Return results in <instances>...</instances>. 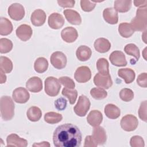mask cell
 I'll return each instance as SVG.
<instances>
[{
  "label": "cell",
  "instance_id": "cell-26",
  "mask_svg": "<svg viewBox=\"0 0 147 147\" xmlns=\"http://www.w3.org/2000/svg\"><path fill=\"white\" fill-rule=\"evenodd\" d=\"M104 111L107 117L113 119L118 118L121 114L120 109L115 105L111 103L105 106Z\"/></svg>",
  "mask_w": 147,
  "mask_h": 147
},
{
  "label": "cell",
  "instance_id": "cell-14",
  "mask_svg": "<svg viewBox=\"0 0 147 147\" xmlns=\"http://www.w3.org/2000/svg\"><path fill=\"white\" fill-rule=\"evenodd\" d=\"M17 36L22 41H26L32 37L33 30L30 26L26 24H22L19 26L16 30Z\"/></svg>",
  "mask_w": 147,
  "mask_h": 147
},
{
  "label": "cell",
  "instance_id": "cell-22",
  "mask_svg": "<svg viewBox=\"0 0 147 147\" xmlns=\"http://www.w3.org/2000/svg\"><path fill=\"white\" fill-rule=\"evenodd\" d=\"M63 13L67 20L71 24L78 25L81 24V17L76 11L71 9H65L63 11Z\"/></svg>",
  "mask_w": 147,
  "mask_h": 147
},
{
  "label": "cell",
  "instance_id": "cell-18",
  "mask_svg": "<svg viewBox=\"0 0 147 147\" xmlns=\"http://www.w3.org/2000/svg\"><path fill=\"white\" fill-rule=\"evenodd\" d=\"M7 146L26 147L28 145V141L24 138L20 137L16 134H11L6 138Z\"/></svg>",
  "mask_w": 147,
  "mask_h": 147
},
{
  "label": "cell",
  "instance_id": "cell-43",
  "mask_svg": "<svg viewBox=\"0 0 147 147\" xmlns=\"http://www.w3.org/2000/svg\"><path fill=\"white\" fill-rule=\"evenodd\" d=\"M138 115L141 119L146 122V100L141 102L138 110Z\"/></svg>",
  "mask_w": 147,
  "mask_h": 147
},
{
  "label": "cell",
  "instance_id": "cell-47",
  "mask_svg": "<svg viewBox=\"0 0 147 147\" xmlns=\"http://www.w3.org/2000/svg\"><path fill=\"white\" fill-rule=\"evenodd\" d=\"M59 5L63 7H72L74 6L75 1L74 0L57 1Z\"/></svg>",
  "mask_w": 147,
  "mask_h": 147
},
{
  "label": "cell",
  "instance_id": "cell-16",
  "mask_svg": "<svg viewBox=\"0 0 147 147\" xmlns=\"http://www.w3.org/2000/svg\"><path fill=\"white\" fill-rule=\"evenodd\" d=\"M26 87L32 92H38L42 89V80L38 77H32L26 82Z\"/></svg>",
  "mask_w": 147,
  "mask_h": 147
},
{
  "label": "cell",
  "instance_id": "cell-5",
  "mask_svg": "<svg viewBox=\"0 0 147 147\" xmlns=\"http://www.w3.org/2000/svg\"><path fill=\"white\" fill-rule=\"evenodd\" d=\"M91 103L89 99L85 95H82L79 96L76 105L74 110L75 114L80 117H84L86 115L90 107Z\"/></svg>",
  "mask_w": 147,
  "mask_h": 147
},
{
  "label": "cell",
  "instance_id": "cell-40",
  "mask_svg": "<svg viewBox=\"0 0 147 147\" xmlns=\"http://www.w3.org/2000/svg\"><path fill=\"white\" fill-rule=\"evenodd\" d=\"M59 82L63 84L65 88L68 89H74L75 84L74 80L68 76H62L59 79Z\"/></svg>",
  "mask_w": 147,
  "mask_h": 147
},
{
  "label": "cell",
  "instance_id": "cell-44",
  "mask_svg": "<svg viewBox=\"0 0 147 147\" xmlns=\"http://www.w3.org/2000/svg\"><path fill=\"white\" fill-rule=\"evenodd\" d=\"M137 84L141 87L146 88L147 87V74L146 72L140 74L137 79Z\"/></svg>",
  "mask_w": 147,
  "mask_h": 147
},
{
  "label": "cell",
  "instance_id": "cell-50",
  "mask_svg": "<svg viewBox=\"0 0 147 147\" xmlns=\"http://www.w3.org/2000/svg\"><path fill=\"white\" fill-rule=\"evenodd\" d=\"M50 144L48 142L43 141L40 143H35L33 145V146H49Z\"/></svg>",
  "mask_w": 147,
  "mask_h": 147
},
{
  "label": "cell",
  "instance_id": "cell-4",
  "mask_svg": "<svg viewBox=\"0 0 147 147\" xmlns=\"http://www.w3.org/2000/svg\"><path fill=\"white\" fill-rule=\"evenodd\" d=\"M45 92L50 96H57L61 88L59 80L53 76H49L45 80Z\"/></svg>",
  "mask_w": 147,
  "mask_h": 147
},
{
  "label": "cell",
  "instance_id": "cell-27",
  "mask_svg": "<svg viewBox=\"0 0 147 147\" xmlns=\"http://www.w3.org/2000/svg\"><path fill=\"white\" fill-rule=\"evenodd\" d=\"M13 25L10 21L5 17H1L0 20V34L7 36L11 33Z\"/></svg>",
  "mask_w": 147,
  "mask_h": 147
},
{
  "label": "cell",
  "instance_id": "cell-8",
  "mask_svg": "<svg viewBox=\"0 0 147 147\" xmlns=\"http://www.w3.org/2000/svg\"><path fill=\"white\" fill-rule=\"evenodd\" d=\"M52 65L56 69H61L64 68L67 64V57L61 52L56 51L53 52L50 58Z\"/></svg>",
  "mask_w": 147,
  "mask_h": 147
},
{
  "label": "cell",
  "instance_id": "cell-32",
  "mask_svg": "<svg viewBox=\"0 0 147 147\" xmlns=\"http://www.w3.org/2000/svg\"><path fill=\"white\" fill-rule=\"evenodd\" d=\"M109 64L105 58H100L96 62V68L99 74L103 75L109 74Z\"/></svg>",
  "mask_w": 147,
  "mask_h": 147
},
{
  "label": "cell",
  "instance_id": "cell-38",
  "mask_svg": "<svg viewBox=\"0 0 147 147\" xmlns=\"http://www.w3.org/2000/svg\"><path fill=\"white\" fill-rule=\"evenodd\" d=\"M90 95L95 99H103L106 98L107 92L102 88H93L90 91Z\"/></svg>",
  "mask_w": 147,
  "mask_h": 147
},
{
  "label": "cell",
  "instance_id": "cell-48",
  "mask_svg": "<svg viewBox=\"0 0 147 147\" xmlns=\"http://www.w3.org/2000/svg\"><path fill=\"white\" fill-rule=\"evenodd\" d=\"M134 3L137 7H146L147 5V1H134Z\"/></svg>",
  "mask_w": 147,
  "mask_h": 147
},
{
  "label": "cell",
  "instance_id": "cell-49",
  "mask_svg": "<svg viewBox=\"0 0 147 147\" xmlns=\"http://www.w3.org/2000/svg\"><path fill=\"white\" fill-rule=\"evenodd\" d=\"M6 81V76L5 74V72L0 69V83L2 84L5 83Z\"/></svg>",
  "mask_w": 147,
  "mask_h": 147
},
{
  "label": "cell",
  "instance_id": "cell-46",
  "mask_svg": "<svg viewBox=\"0 0 147 147\" xmlns=\"http://www.w3.org/2000/svg\"><path fill=\"white\" fill-rule=\"evenodd\" d=\"M98 144L94 140L92 136H87L85 138L84 140V147H95L97 146Z\"/></svg>",
  "mask_w": 147,
  "mask_h": 147
},
{
  "label": "cell",
  "instance_id": "cell-17",
  "mask_svg": "<svg viewBox=\"0 0 147 147\" xmlns=\"http://www.w3.org/2000/svg\"><path fill=\"white\" fill-rule=\"evenodd\" d=\"M92 137L98 145H103L107 140L105 130L103 127L99 126L94 127Z\"/></svg>",
  "mask_w": 147,
  "mask_h": 147
},
{
  "label": "cell",
  "instance_id": "cell-19",
  "mask_svg": "<svg viewBox=\"0 0 147 147\" xmlns=\"http://www.w3.org/2000/svg\"><path fill=\"white\" fill-rule=\"evenodd\" d=\"M46 14L41 9H36L32 14L30 20L32 24L36 26L42 25L46 20Z\"/></svg>",
  "mask_w": 147,
  "mask_h": 147
},
{
  "label": "cell",
  "instance_id": "cell-20",
  "mask_svg": "<svg viewBox=\"0 0 147 147\" xmlns=\"http://www.w3.org/2000/svg\"><path fill=\"white\" fill-rule=\"evenodd\" d=\"M103 17L105 21L110 24H116L118 21V13L113 7L106 8L103 11Z\"/></svg>",
  "mask_w": 147,
  "mask_h": 147
},
{
  "label": "cell",
  "instance_id": "cell-15",
  "mask_svg": "<svg viewBox=\"0 0 147 147\" xmlns=\"http://www.w3.org/2000/svg\"><path fill=\"white\" fill-rule=\"evenodd\" d=\"M62 39L68 43L74 42L78 37L76 29L72 26H67L62 30L61 32Z\"/></svg>",
  "mask_w": 147,
  "mask_h": 147
},
{
  "label": "cell",
  "instance_id": "cell-37",
  "mask_svg": "<svg viewBox=\"0 0 147 147\" xmlns=\"http://www.w3.org/2000/svg\"><path fill=\"white\" fill-rule=\"evenodd\" d=\"M13 48V43L11 40L6 38L0 39V52L6 53L9 52Z\"/></svg>",
  "mask_w": 147,
  "mask_h": 147
},
{
  "label": "cell",
  "instance_id": "cell-33",
  "mask_svg": "<svg viewBox=\"0 0 147 147\" xmlns=\"http://www.w3.org/2000/svg\"><path fill=\"white\" fill-rule=\"evenodd\" d=\"M63 119L61 114L56 112H48L44 115L45 121L50 124H55L60 122Z\"/></svg>",
  "mask_w": 147,
  "mask_h": 147
},
{
  "label": "cell",
  "instance_id": "cell-30",
  "mask_svg": "<svg viewBox=\"0 0 147 147\" xmlns=\"http://www.w3.org/2000/svg\"><path fill=\"white\" fill-rule=\"evenodd\" d=\"M26 115L30 121L36 122L40 119L42 116V112L38 107L32 106L28 110Z\"/></svg>",
  "mask_w": 147,
  "mask_h": 147
},
{
  "label": "cell",
  "instance_id": "cell-9",
  "mask_svg": "<svg viewBox=\"0 0 147 147\" xmlns=\"http://www.w3.org/2000/svg\"><path fill=\"white\" fill-rule=\"evenodd\" d=\"M74 78L79 83H86L91 78V70L87 66L79 67L75 71Z\"/></svg>",
  "mask_w": 147,
  "mask_h": 147
},
{
  "label": "cell",
  "instance_id": "cell-29",
  "mask_svg": "<svg viewBox=\"0 0 147 147\" xmlns=\"http://www.w3.org/2000/svg\"><path fill=\"white\" fill-rule=\"evenodd\" d=\"M131 1L117 0L114 1V9L120 13L128 11L131 6Z\"/></svg>",
  "mask_w": 147,
  "mask_h": 147
},
{
  "label": "cell",
  "instance_id": "cell-1",
  "mask_svg": "<svg viewBox=\"0 0 147 147\" xmlns=\"http://www.w3.org/2000/svg\"><path fill=\"white\" fill-rule=\"evenodd\" d=\"M82 137L78 127L72 123H65L55 130L53 141L56 147H78L81 144Z\"/></svg>",
  "mask_w": 147,
  "mask_h": 147
},
{
  "label": "cell",
  "instance_id": "cell-25",
  "mask_svg": "<svg viewBox=\"0 0 147 147\" xmlns=\"http://www.w3.org/2000/svg\"><path fill=\"white\" fill-rule=\"evenodd\" d=\"M92 55L91 49L86 45L80 46L76 50V55L78 60L82 61H87L88 60Z\"/></svg>",
  "mask_w": 147,
  "mask_h": 147
},
{
  "label": "cell",
  "instance_id": "cell-10",
  "mask_svg": "<svg viewBox=\"0 0 147 147\" xmlns=\"http://www.w3.org/2000/svg\"><path fill=\"white\" fill-rule=\"evenodd\" d=\"M94 83L97 87L104 89H109L113 85L110 74L103 75L99 73L96 74L94 78Z\"/></svg>",
  "mask_w": 147,
  "mask_h": 147
},
{
  "label": "cell",
  "instance_id": "cell-35",
  "mask_svg": "<svg viewBox=\"0 0 147 147\" xmlns=\"http://www.w3.org/2000/svg\"><path fill=\"white\" fill-rule=\"evenodd\" d=\"M124 51L129 55L133 56L136 60H138L140 56L139 48L134 44H127L124 48Z\"/></svg>",
  "mask_w": 147,
  "mask_h": 147
},
{
  "label": "cell",
  "instance_id": "cell-3",
  "mask_svg": "<svg viewBox=\"0 0 147 147\" xmlns=\"http://www.w3.org/2000/svg\"><path fill=\"white\" fill-rule=\"evenodd\" d=\"M130 25L134 31H143L146 30L147 26L146 6L140 7L137 10L136 16L131 20Z\"/></svg>",
  "mask_w": 147,
  "mask_h": 147
},
{
  "label": "cell",
  "instance_id": "cell-39",
  "mask_svg": "<svg viewBox=\"0 0 147 147\" xmlns=\"http://www.w3.org/2000/svg\"><path fill=\"white\" fill-rule=\"evenodd\" d=\"M119 97L125 102H130L134 98L133 91L130 88H123L119 92Z\"/></svg>",
  "mask_w": 147,
  "mask_h": 147
},
{
  "label": "cell",
  "instance_id": "cell-6",
  "mask_svg": "<svg viewBox=\"0 0 147 147\" xmlns=\"http://www.w3.org/2000/svg\"><path fill=\"white\" fill-rule=\"evenodd\" d=\"M120 124L122 129L125 131H132L137 127L138 121L134 115L127 114L122 118Z\"/></svg>",
  "mask_w": 147,
  "mask_h": 147
},
{
  "label": "cell",
  "instance_id": "cell-7",
  "mask_svg": "<svg viewBox=\"0 0 147 147\" xmlns=\"http://www.w3.org/2000/svg\"><path fill=\"white\" fill-rule=\"evenodd\" d=\"M8 14L15 21L21 20L25 16L24 7L20 3H13L8 8Z\"/></svg>",
  "mask_w": 147,
  "mask_h": 147
},
{
  "label": "cell",
  "instance_id": "cell-2",
  "mask_svg": "<svg viewBox=\"0 0 147 147\" xmlns=\"http://www.w3.org/2000/svg\"><path fill=\"white\" fill-rule=\"evenodd\" d=\"M14 103L9 96H3L1 98L0 110L1 118L4 121H9L14 115Z\"/></svg>",
  "mask_w": 147,
  "mask_h": 147
},
{
  "label": "cell",
  "instance_id": "cell-42",
  "mask_svg": "<svg viewBox=\"0 0 147 147\" xmlns=\"http://www.w3.org/2000/svg\"><path fill=\"white\" fill-rule=\"evenodd\" d=\"M130 144L131 147H144L145 146L143 138L139 136H133L130 139Z\"/></svg>",
  "mask_w": 147,
  "mask_h": 147
},
{
  "label": "cell",
  "instance_id": "cell-34",
  "mask_svg": "<svg viewBox=\"0 0 147 147\" xmlns=\"http://www.w3.org/2000/svg\"><path fill=\"white\" fill-rule=\"evenodd\" d=\"M0 69L5 73H10L13 69V63L10 59L5 56H1Z\"/></svg>",
  "mask_w": 147,
  "mask_h": 147
},
{
  "label": "cell",
  "instance_id": "cell-31",
  "mask_svg": "<svg viewBox=\"0 0 147 147\" xmlns=\"http://www.w3.org/2000/svg\"><path fill=\"white\" fill-rule=\"evenodd\" d=\"M48 67V62L47 60L43 57H40L37 58L34 64V70L38 73H43L46 71Z\"/></svg>",
  "mask_w": 147,
  "mask_h": 147
},
{
  "label": "cell",
  "instance_id": "cell-21",
  "mask_svg": "<svg viewBox=\"0 0 147 147\" xmlns=\"http://www.w3.org/2000/svg\"><path fill=\"white\" fill-rule=\"evenodd\" d=\"M102 114L100 111L96 110L91 111L87 117V122L93 127L99 126L102 123Z\"/></svg>",
  "mask_w": 147,
  "mask_h": 147
},
{
  "label": "cell",
  "instance_id": "cell-12",
  "mask_svg": "<svg viewBox=\"0 0 147 147\" xmlns=\"http://www.w3.org/2000/svg\"><path fill=\"white\" fill-rule=\"evenodd\" d=\"M109 60L112 64L117 67H123L127 65L125 55L120 51L113 52L109 56Z\"/></svg>",
  "mask_w": 147,
  "mask_h": 147
},
{
  "label": "cell",
  "instance_id": "cell-13",
  "mask_svg": "<svg viewBox=\"0 0 147 147\" xmlns=\"http://www.w3.org/2000/svg\"><path fill=\"white\" fill-rule=\"evenodd\" d=\"M64 18L58 13H53L48 17V25L53 29H60L64 24Z\"/></svg>",
  "mask_w": 147,
  "mask_h": 147
},
{
  "label": "cell",
  "instance_id": "cell-24",
  "mask_svg": "<svg viewBox=\"0 0 147 147\" xmlns=\"http://www.w3.org/2000/svg\"><path fill=\"white\" fill-rule=\"evenodd\" d=\"M118 75L123 79L126 83L129 84L134 81L136 74L131 68H121L118 71Z\"/></svg>",
  "mask_w": 147,
  "mask_h": 147
},
{
  "label": "cell",
  "instance_id": "cell-41",
  "mask_svg": "<svg viewBox=\"0 0 147 147\" xmlns=\"http://www.w3.org/2000/svg\"><path fill=\"white\" fill-rule=\"evenodd\" d=\"M96 6L95 2L87 1V0H82L80 1V6L82 10L86 12H89L92 11Z\"/></svg>",
  "mask_w": 147,
  "mask_h": 147
},
{
  "label": "cell",
  "instance_id": "cell-45",
  "mask_svg": "<svg viewBox=\"0 0 147 147\" xmlns=\"http://www.w3.org/2000/svg\"><path fill=\"white\" fill-rule=\"evenodd\" d=\"M55 106L58 110L62 111L67 107V100L65 98L61 97L55 100Z\"/></svg>",
  "mask_w": 147,
  "mask_h": 147
},
{
  "label": "cell",
  "instance_id": "cell-36",
  "mask_svg": "<svg viewBox=\"0 0 147 147\" xmlns=\"http://www.w3.org/2000/svg\"><path fill=\"white\" fill-rule=\"evenodd\" d=\"M61 94L68 99L70 104L73 105L75 103L78 96V92L76 90L64 88L62 90Z\"/></svg>",
  "mask_w": 147,
  "mask_h": 147
},
{
  "label": "cell",
  "instance_id": "cell-23",
  "mask_svg": "<svg viewBox=\"0 0 147 147\" xmlns=\"http://www.w3.org/2000/svg\"><path fill=\"white\" fill-rule=\"evenodd\" d=\"M94 46L97 52L99 53H105L110 50L111 44L107 39L102 37L95 41Z\"/></svg>",
  "mask_w": 147,
  "mask_h": 147
},
{
  "label": "cell",
  "instance_id": "cell-11",
  "mask_svg": "<svg viewBox=\"0 0 147 147\" xmlns=\"http://www.w3.org/2000/svg\"><path fill=\"white\" fill-rule=\"evenodd\" d=\"M12 96L16 102L25 103L29 99L30 94L26 88L20 87L16 88L13 91Z\"/></svg>",
  "mask_w": 147,
  "mask_h": 147
},
{
  "label": "cell",
  "instance_id": "cell-28",
  "mask_svg": "<svg viewBox=\"0 0 147 147\" xmlns=\"http://www.w3.org/2000/svg\"><path fill=\"white\" fill-rule=\"evenodd\" d=\"M118 32L120 35L124 38H129L134 33L130 24L127 22L121 23L118 26Z\"/></svg>",
  "mask_w": 147,
  "mask_h": 147
}]
</instances>
